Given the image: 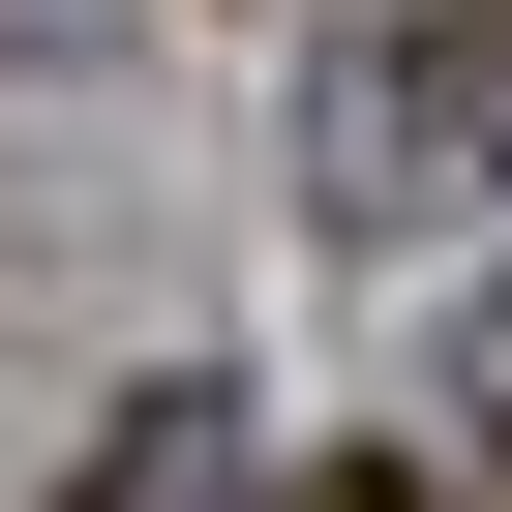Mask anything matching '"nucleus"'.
Returning <instances> with one entry per match:
<instances>
[{
    "label": "nucleus",
    "mask_w": 512,
    "mask_h": 512,
    "mask_svg": "<svg viewBox=\"0 0 512 512\" xmlns=\"http://www.w3.org/2000/svg\"><path fill=\"white\" fill-rule=\"evenodd\" d=\"M241 512H452L422 452H332V482H241Z\"/></svg>",
    "instance_id": "obj_4"
},
{
    "label": "nucleus",
    "mask_w": 512,
    "mask_h": 512,
    "mask_svg": "<svg viewBox=\"0 0 512 512\" xmlns=\"http://www.w3.org/2000/svg\"><path fill=\"white\" fill-rule=\"evenodd\" d=\"M241 482H272V452H241V392L181 362V392H121V422H91V482H61V512H241Z\"/></svg>",
    "instance_id": "obj_2"
},
{
    "label": "nucleus",
    "mask_w": 512,
    "mask_h": 512,
    "mask_svg": "<svg viewBox=\"0 0 512 512\" xmlns=\"http://www.w3.org/2000/svg\"><path fill=\"white\" fill-rule=\"evenodd\" d=\"M452 512H512V302H482V362H452V452H422Z\"/></svg>",
    "instance_id": "obj_3"
},
{
    "label": "nucleus",
    "mask_w": 512,
    "mask_h": 512,
    "mask_svg": "<svg viewBox=\"0 0 512 512\" xmlns=\"http://www.w3.org/2000/svg\"><path fill=\"white\" fill-rule=\"evenodd\" d=\"M302 181H332V241H452L512 181V0H362L302 91Z\"/></svg>",
    "instance_id": "obj_1"
}]
</instances>
